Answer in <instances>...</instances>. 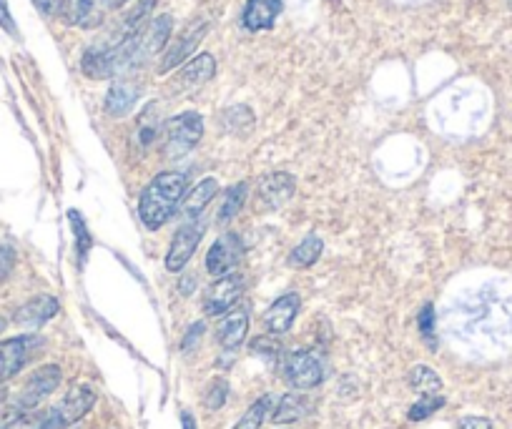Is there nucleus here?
Instances as JSON below:
<instances>
[{"label": "nucleus", "instance_id": "f257e3e1", "mask_svg": "<svg viewBox=\"0 0 512 429\" xmlns=\"http://www.w3.org/2000/svg\"><path fill=\"white\" fill-rule=\"evenodd\" d=\"M96 407V392L88 384H73L61 402L46 409H33L16 419H8L0 429H71Z\"/></svg>", "mask_w": 512, "mask_h": 429}, {"label": "nucleus", "instance_id": "f03ea898", "mask_svg": "<svg viewBox=\"0 0 512 429\" xmlns=\"http://www.w3.org/2000/svg\"><path fill=\"white\" fill-rule=\"evenodd\" d=\"M186 196V174L181 171H161L139 196V219L149 231H159L171 216L179 211Z\"/></svg>", "mask_w": 512, "mask_h": 429}, {"label": "nucleus", "instance_id": "7ed1b4c3", "mask_svg": "<svg viewBox=\"0 0 512 429\" xmlns=\"http://www.w3.org/2000/svg\"><path fill=\"white\" fill-rule=\"evenodd\" d=\"M204 136V116L196 111H184L164 123V159L181 161L199 146Z\"/></svg>", "mask_w": 512, "mask_h": 429}, {"label": "nucleus", "instance_id": "20e7f679", "mask_svg": "<svg viewBox=\"0 0 512 429\" xmlns=\"http://www.w3.org/2000/svg\"><path fill=\"white\" fill-rule=\"evenodd\" d=\"M61 379L63 372L58 364H43V367H38L36 372L26 379V384H23L21 392L16 394V399L8 404V419H16L21 417V414L33 412L43 399H48L56 392Z\"/></svg>", "mask_w": 512, "mask_h": 429}, {"label": "nucleus", "instance_id": "39448f33", "mask_svg": "<svg viewBox=\"0 0 512 429\" xmlns=\"http://www.w3.org/2000/svg\"><path fill=\"white\" fill-rule=\"evenodd\" d=\"M282 374L297 392H309L324 382V362L314 349H299L284 357Z\"/></svg>", "mask_w": 512, "mask_h": 429}, {"label": "nucleus", "instance_id": "423d86ee", "mask_svg": "<svg viewBox=\"0 0 512 429\" xmlns=\"http://www.w3.org/2000/svg\"><path fill=\"white\" fill-rule=\"evenodd\" d=\"M216 76V61L211 53H199L196 58H191L189 63L176 71V76L169 81V93L171 98H181V96H189V93L199 91L204 83H209L211 78Z\"/></svg>", "mask_w": 512, "mask_h": 429}, {"label": "nucleus", "instance_id": "0eeeda50", "mask_svg": "<svg viewBox=\"0 0 512 429\" xmlns=\"http://www.w3.org/2000/svg\"><path fill=\"white\" fill-rule=\"evenodd\" d=\"M244 294V276L241 274H224L216 276V281H211L204 292V314L206 317H224L226 312L236 307V302Z\"/></svg>", "mask_w": 512, "mask_h": 429}, {"label": "nucleus", "instance_id": "6e6552de", "mask_svg": "<svg viewBox=\"0 0 512 429\" xmlns=\"http://www.w3.org/2000/svg\"><path fill=\"white\" fill-rule=\"evenodd\" d=\"M43 347V339L36 334H21V337L0 342V384L16 377L28 362Z\"/></svg>", "mask_w": 512, "mask_h": 429}, {"label": "nucleus", "instance_id": "1a4fd4ad", "mask_svg": "<svg viewBox=\"0 0 512 429\" xmlns=\"http://www.w3.org/2000/svg\"><path fill=\"white\" fill-rule=\"evenodd\" d=\"M204 234H206L204 221L196 219V221H186V224H181L179 229H176L174 239H171L169 254H166V271H171V274L184 271V266L189 264L191 256H194L196 249H199Z\"/></svg>", "mask_w": 512, "mask_h": 429}, {"label": "nucleus", "instance_id": "9d476101", "mask_svg": "<svg viewBox=\"0 0 512 429\" xmlns=\"http://www.w3.org/2000/svg\"><path fill=\"white\" fill-rule=\"evenodd\" d=\"M206 33H209V23L206 21L191 23V26L186 28V31L181 33L174 43H169V46L164 48V56H161V63H159V68H156V73H159V76H166V73H171V71H176L179 66H184V63L189 61L191 53L196 51V46H199V43L206 38Z\"/></svg>", "mask_w": 512, "mask_h": 429}, {"label": "nucleus", "instance_id": "9b49d317", "mask_svg": "<svg viewBox=\"0 0 512 429\" xmlns=\"http://www.w3.org/2000/svg\"><path fill=\"white\" fill-rule=\"evenodd\" d=\"M241 259H244V241L234 231H226L211 244L209 254H206V271L211 276L231 274L241 264Z\"/></svg>", "mask_w": 512, "mask_h": 429}, {"label": "nucleus", "instance_id": "f8f14e48", "mask_svg": "<svg viewBox=\"0 0 512 429\" xmlns=\"http://www.w3.org/2000/svg\"><path fill=\"white\" fill-rule=\"evenodd\" d=\"M141 93H144V86L141 81H134V78H118L113 81V86L108 88L106 101H103V111H106L108 118H123L134 111L136 103H139Z\"/></svg>", "mask_w": 512, "mask_h": 429}, {"label": "nucleus", "instance_id": "ddd939ff", "mask_svg": "<svg viewBox=\"0 0 512 429\" xmlns=\"http://www.w3.org/2000/svg\"><path fill=\"white\" fill-rule=\"evenodd\" d=\"M297 191V179L287 171H274V174H267L259 186H256V196L262 201L264 209L274 211V209H282L289 199L294 196Z\"/></svg>", "mask_w": 512, "mask_h": 429}, {"label": "nucleus", "instance_id": "4468645a", "mask_svg": "<svg viewBox=\"0 0 512 429\" xmlns=\"http://www.w3.org/2000/svg\"><path fill=\"white\" fill-rule=\"evenodd\" d=\"M164 123L166 121L161 118L159 103H149V106L139 113L134 128V149L139 151V154H149L156 146V141L164 138Z\"/></svg>", "mask_w": 512, "mask_h": 429}, {"label": "nucleus", "instance_id": "2eb2a0df", "mask_svg": "<svg viewBox=\"0 0 512 429\" xmlns=\"http://www.w3.org/2000/svg\"><path fill=\"white\" fill-rule=\"evenodd\" d=\"M246 334H249V307L239 304V307L224 314L219 329H216V339H219L224 352H236L244 344Z\"/></svg>", "mask_w": 512, "mask_h": 429}, {"label": "nucleus", "instance_id": "dca6fc26", "mask_svg": "<svg viewBox=\"0 0 512 429\" xmlns=\"http://www.w3.org/2000/svg\"><path fill=\"white\" fill-rule=\"evenodd\" d=\"M61 18L68 26L83 28V31H96L106 21V6H103L101 0H66Z\"/></svg>", "mask_w": 512, "mask_h": 429}, {"label": "nucleus", "instance_id": "f3484780", "mask_svg": "<svg viewBox=\"0 0 512 429\" xmlns=\"http://www.w3.org/2000/svg\"><path fill=\"white\" fill-rule=\"evenodd\" d=\"M299 309H302V299H299V294H294V292L282 294V297H279L277 302H274L272 307L264 312V317H262L264 329H267L269 334H274V337H279V334H287L289 329H292L294 319H297Z\"/></svg>", "mask_w": 512, "mask_h": 429}, {"label": "nucleus", "instance_id": "a211bd4d", "mask_svg": "<svg viewBox=\"0 0 512 429\" xmlns=\"http://www.w3.org/2000/svg\"><path fill=\"white\" fill-rule=\"evenodd\" d=\"M61 304H58L56 297L51 294H41V297H33L13 314V322L23 329H38L43 327L46 322H51L53 317L58 314Z\"/></svg>", "mask_w": 512, "mask_h": 429}, {"label": "nucleus", "instance_id": "6ab92c4d", "mask_svg": "<svg viewBox=\"0 0 512 429\" xmlns=\"http://www.w3.org/2000/svg\"><path fill=\"white\" fill-rule=\"evenodd\" d=\"M279 13H282V0H249L244 8V16H241V23L251 33L272 31Z\"/></svg>", "mask_w": 512, "mask_h": 429}, {"label": "nucleus", "instance_id": "aec40b11", "mask_svg": "<svg viewBox=\"0 0 512 429\" xmlns=\"http://www.w3.org/2000/svg\"><path fill=\"white\" fill-rule=\"evenodd\" d=\"M216 194H219V181L216 179L199 181V184H196L184 199H181V206H179L181 216H184L186 221H196L201 214H204L206 206L216 199Z\"/></svg>", "mask_w": 512, "mask_h": 429}, {"label": "nucleus", "instance_id": "412c9836", "mask_svg": "<svg viewBox=\"0 0 512 429\" xmlns=\"http://www.w3.org/2000/svg\"><path fill=\"white\" fill-rule=\"evenodd\" d=\"M312 412V402H309L304 394L299 392H287L279 397V402H274L272 409V422L274 424H292L304 419Z\"/></svg>", "mask_w": 512, "mask_h": 429}, {"label": "nucleus", "instance_id": "4be33fe9", "mask_svg": "<svg viewBox=\"0 0 512 429\" xmlns=\"http://www.w3.org/2000/svg\"><path fill=\"white\" fill-rule=\"evenodd\" d=\"M322 251H324V241L319 239L317 234L304 236V239L294 246L292 254H289V266H294V269H309L312 264H317Z\"/></svg>", "mask_w": 512, "mask_h": 429}, {"label": "nucleus", "instance_id": "5701e85b", "mask_svg": "<svg viewBox=\"0 0 512 429\" xmlns=\"http://www.w3.org/2000/svg\"><path fill=\"white\" fill-rule=\"evenodd\" d=\"M246 196H249V184H246V181H239V184L229 186V189L224 191V201H221L219 216H216L219 224H229L231 219H236V214L244 209Z\"/></svg>", "mask_w": 512, "mask_h": 429}, {"label": "nucleus", "instance_id": "b1692460", "mask_svg": "<svg viewBox=\"0 0 512 429\" xmlns=\"http://www.w3.org/2000/svg\"><path fill=\"white\" fill-rule=\"evenodd\" d=\"M407 384L410 389L420 394H437L442 389V379L435 369L425 367V364H417L410 374H407Z\"/></svg>", "mask_w": 512, "mask_h": 429}, {"label": "nucleus", "instance_id": "393cba45", "mask_svg": "<svg viewBox=\"0 0 512 429\" xmlns=\"http://www.w3.org/2000/svg\"><path fill=\"white\" fill-rule=\"evenodd\" d=\"M272 404H274L272 394H264V397H259L249 409H246L244 414H241V419L234 424V429H259L264 424V419H267Z\"/></svg>", "mask_w": 512, "mask_h": 429}, {"label": "nucleus", "instance_id": "a878e982", "mask_svg": "<svg viewBox=\"0 0 512 429\" xmlns=\"http://www.w3.org/2000/svg\"><path fill=\"white\" fill-rule=\"evenodd\" d=\"M442 407H445V397H440V394H422V399H417V402L410 407L407 419H410V422H422V419L440 412Z\"/></svg>", "mask_w": 512, "mask_h": 429}, {"label": "nucleus", "instance_id": "bb28decb", "mask_svg": "<svg viewBox=\"0 0 512 429\" xmlns=\"http://www.w3.org/2000/svg\"><path fill=\"white\" fill-rule=\"evenodd\" d=\"M226 399H229V382H226L224 377H216L214 382L206 387L204 407L209 409V412H219V409L226 404Z\"/></svg>", "mask_w": 512, "mask_h": 429}, {"label": "nucleus", "instance_id": "cd10ccee", "mask_svg": "<svg viewBox=\"0 0 512 429\" xmlns=\"http://www.w3.org/2000/svg\"><path fill=\"white\" fill-rule=\"evenodd\" d=\"M68 221L73 224V236H76V251H78V261H86L88 249H91V234H88L86 224H83V216L78 211H68Z\"/></svg>", "mask_w": 512, "mask_h": 429}, {"label": "nucleus", "instance_id": "c85d7f7f", "mask_svg": "<svg viewBox=\"0 0 512 429\" xmlns=\"http://www.w3.org/2000/svg\"><path fill=\"white\" fill-rule=\"evenodd\" d=\"M417 327H420L422 337L427 339L430 349H435V307L432 304H425L422 312L417 314Z\"/></svg>", "mask_w": 512, "mask_h": 429}, {"label": "nucleus", "instance_id": "c756f323", "mask_svg": "<svg viewBox=\"0 0 512 429\" xmlns=\"http://www.w3.org/2000/svg\"><path fill=\"white\" fill-rule=\"evenodd\" d=\"M251 352L254 354H262V357L269 359H277L279 352H282V344L277 339H269V337H259L251 342Z\"/></svg>", "mask_w": 512, "mask_h": 429}, {"label": "nucleus", "instance_id": "7c9ffc66", "mask_svg": "<svg viewBox=\"0 0 512 429\" xmlns=\"http://www.w3.org/2000/svg\"><path fill=\"white\" fill-rule=\"evenodd\" d=\"M63 3H66V0H33V6H36L46 18H61Z\"/></svg>", "mask_w": 512, "mask_h": 429}, {"label": "nucleus", "instance_id": "2f4dec72", "mask_svg": "<svg viewBox=\"0 0 512 429\" xmlns=\"http://www.w3.org/2000/svg\"><path fill=\"white\" fill-rule=\"evenodd\" d=\"M0 28L8 33V36L18 38V26L11 16V8H8V0H0Z\"/></svg>", "mask_w": 512, "mask_h": 429}, {"label": "nucleus", "instance_id": "473e14b6", "mask_svg": "<svg viewBox=\"0 0 512 429\" xmlns=\"http://www.w3.org/2000/svg\"><path fill=\"white\" fill-rule=\"evenodd\" d=\"M201 334H204V322H196V324H191V327H189V332H186V337L181 339V352H189V349L194 347L196 342H199V339H201Z\"/></svg>", "mask_w": 512, "mask_h": 429}, {"label": "nucleus", "instance_id": "72a5a7b5", "mask_svg": "<svg viewBox=\"0 0 512 429\" xmlns=\"http://www.w3.org/2000/svg\"><path fill=\"white\" fill-rule=\"evenodd\" d=\"M13 261H16V254H13L11 246H0V279H6Z\"/></svg>", "mask_w": 512, "mask_h": 429}, {"label": "nucleus", "instance_id": "f704fd0d", "mask_svg": "<svg viewBox=\"0 0 512 429\" xmlns=\"http://www.w3.org/2000/svg\"><path fill=\"white\" fill-rule=\"evenodd\" d=\"M457 429H492V422L487 417H462Z\"/></svg>", "mask_w": 512, "mask_h": 429}, {"label": "nucleus", "instance_id": "c9c22d12", "mask_svg": "<svg viewBox=\"0 0 512 429\" xmlns=\"http://www.w3.org/2000/svg\"><path fill=\"white\" fill-rule=\"evenodd\" d=\"M181 427L184 429H196V419L191 412H181Z\"/></svg>", "mask_w": 512, "mask_h": 429}, {"label": "nucleus", "instance_id": "e433bc0d", "mask_svg": "<svg viewBox=\"0 0 512 429\" xmlns=\"http://www.w3.org/2000/svg\"><path fill=\"white\" fill-rule=\"evenodd\" d=\"M103 6H106V11H116V8H123L128 3V0H101Z\"/></svg>", "mask_w": 512, "mask_h": 429}, {"label": "nucleus", "instance_id": "4c0bfd02", "mask_svg": "<svg viewBox=\"0 0 512 429\" xmlns=\"http://www.w3.org/2000/svg\"><path fill=\"white\" fill-rule=\"evenodd\" d=\"M191 281H196V276H184V279H181V294H189L191 292Z\"/></svg>", "mask_w": 512, "mask_h": 429}, {"label": "nucleus", "instance_id": "58836bf2", "mask_svg": "<svg viewBox=\"0 0 512 429\" xmlns=\"http://www.w3.org/2000/svg\"><path fill=\"white\" fill-rule=\"evenodd\" d=\"M6 324H8V322H6V319L0 317V332H3V329H6Z\"/></svg>", "mask_w": 512, "mask_h": 429}, {"label": "nucleus", "instance_id": "ea45409f", "mask_svg": "<svg viewBox=\"0 0 512 429\" xmlns=\"http://www.w3.org/2000/svg\"><path fill=\"white\" fill-rule=\"evenodd\" d=\"M507 6H510V8H512V0H507Z\"/></svg>", "mask_w": 512, "mask_h": 429}]
</instances>
